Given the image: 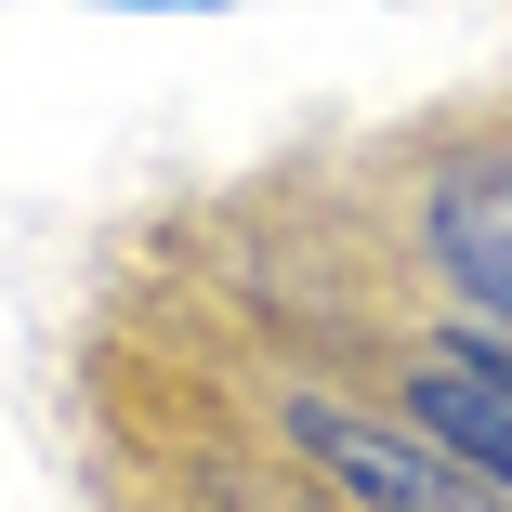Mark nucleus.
Masks as SVG:
<instances>
[{
    "mask_svg": "<svg viewBox=\"0 0 512 512\" xmlns=\"http://www.w3.org/2000/svg\"><path fill=\"white\" fill-rule=\"evenodd\" d=\"M434 263L473 302V329L512 342V171H447L434 184Z\"/></svg>",
    "mask_w": 512,
    "mask_h": 512,
    "instance_id": "nucleus-2",
    "label": "nucleus"
},
{
    "mask_svg": "<svg viewBox=\"0 0 512 512\" xmlns=\"http://www.w3.org/2000/svg\"><path fill=\"white\" fill-rule=\"evenodd\" d=\"M289 447L316 460L342 499H368V512H512V486H499V473H473L460 447L394 434V421H368V407H329V394H289Z\"/></svg>",
    "mask_w": 512,
    "mask_h": 512,
    "instance_id": "nucleus-1",
    "label": "nucleus"
}]
</instances>
